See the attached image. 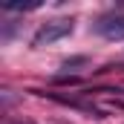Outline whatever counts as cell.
Returning <instances> with one entry per match:
<instances>
[{"instance_id": "cell-5", "label": "cell", "mask_w": 124, "mask_h": 124, "mask_svg": "<svg viewBox=\"0 0 124 124\" xmlns=\"http://www.w3.org/2000/svg\"><path fill=\"white\" fill-rule=\"evenodd\" d=\"M0 98H3V110H9V107H12V104L17 101V98L12 95V90H3V93H0Z\"/></svg>"}, {"instance_id": "cell-2", "label": "cell", "mask_w": 124, "mask_h": 124, "mask_svg": "<svg viewBox=\"0 0 124 124\" xmlns=\"http://www.w3.org/2000/svg\"><path fill=\"white\" fill-rule=\"evenodd\" d=\"M93 29L104 38H110V40H124V12H116V15H107V17L95 20Z\"/></svg>"}, {"instance_id": "cell-6", "label": "cell", "mask_w": 124, "mask_h": 124, "mask_svg": "<svg viewBox=\"0 0 124 124\" xmlns=\"http://www.w3.org/2000/svg\"><path fill=\"white\" fill-rule=\"evenodd\" d=\"M3 124H35V121H32V118H23V116H17V118H15V116H6Z\"/></svg>"}, {"instance_id": "cell-4", "label": "cell", "mask_w": 124, "mask_h": 124, "mask_svg": "<svg viewBox=\"0 0 124 124\" xmlns=\"http://www.w3.org/2000/svg\"><path fill=\"white\" fill-rule=\"evenodd\" d=\"M87 63V58L81 55V58H69V61H63L61 63V69H75V66H84Z\"/></svg>"}, {"instance_id": "cell-3", "label": "cell", "mask_w": 124, "mask_h": 124, "mask_svg": "<svg viewBox=\"0 0 124 124\" xmlns=\"http://www.w3.org/2000/svg\"><path fill=\"white\" fill-rule=\"evenodd\" d=\"M40 3H6L3 6V12H32V9H38Z\"/></svg>"}, {"instance_id": "cell-1", "label": "cell", "mask_w": 124, "mask_h": 124, "mask_svg": "<svg viewBox=\"0 0 124 124\" xmlns=\"http://www.w3.org/2000/svg\"><path fill=\"white\" fill-rule=\"evenodd\" d=\"M72 17H58V20H46L40 29L32 35V46L35 49H40V46H46V43H55V40H61L66 35H72Z\"/></svg>"}, {"instance_id": "cell-7", "label": "cell", "mask_w": 124, "mask_h": 124, "mask_svg": "<svg viewBox=\"0 0 124 124\" xmlns=\"http://www.w3.org/2000/svg\"><path fill=\"white\" fill-rule=\"evenodd\" d=\"M55 84H81V78H75V75H58Z\"/></svg>"}]
</instances>
